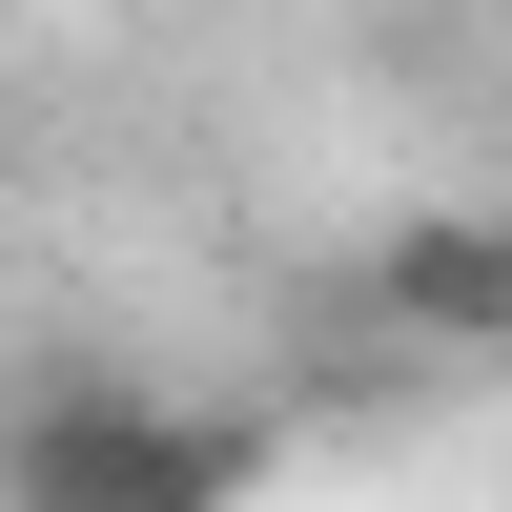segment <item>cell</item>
<instances>
[{
    "label": "cell",
    "instance_id": "obj_1",
    "mask_svg": "<svg viewBox=\"0 0 512 512\" xmlns=\"http://www.w3.org/2000/svg\"><path fill=\"white\" fill-rule=\"evenodd\" d=\"M246 472H267V431L205 390H144V369H62L0 410V512H226Z\"/></svg>",
    "mask_w": 512,
    "mask_h": 512
},
{
    "label": "cell",
    "instance_id": "obj_2",
    "mask_svg": "<svg viewBox=\"0 0 512 512\" xmlns=\"http://www.w3.org/2000/svg\"><path fill=\"white\" fill-rule=\"evenodd\" d=\"M369 308H390L410 349H512V226L492 205H410V226L369 246Z\"/></svg>",
    "mask_w": 512,
    "mask_h": 512
}]
</instances>
